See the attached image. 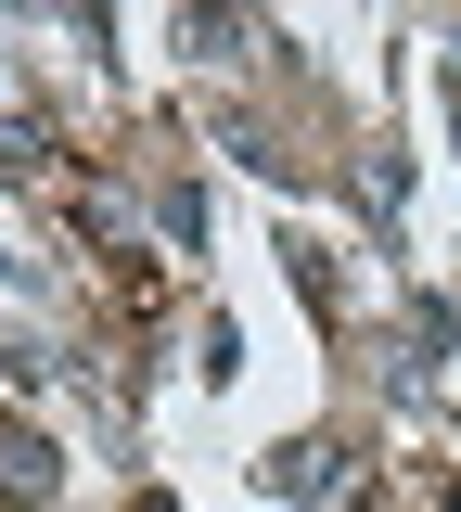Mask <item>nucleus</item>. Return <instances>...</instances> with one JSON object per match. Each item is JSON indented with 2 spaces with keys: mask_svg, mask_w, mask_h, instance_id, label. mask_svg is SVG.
<instances>
[{
  "mask_svg": "<svg viewBox=\"0 0 461 512\" xmlns=\"http://www.w3.org/2000/svg\"><path fill=\"white\" fill-rule=\"evenodd\" d=\"M0 487H13V500H39V487H52V448H26V436H0Z\"/></svg>",
  "mask_w": 461,
  "mask_h": 512,
  "instance_id": "1",
  "label": "nucleus"
},
{
  "mask_svg": "<svg viewBox=\"0 0 461 512\" xmlns=\"http://www.w3.org/2000/svg\"><path fill=\"white\" fill-rule=\"evenodd\" d=\"M154 512H167V500H154Z\"/></svg>",
  "mask_w": 461,
  "mask_h": 512,
  "instance_id": "2",
  "label": "nucleus"
}]
</instances>
